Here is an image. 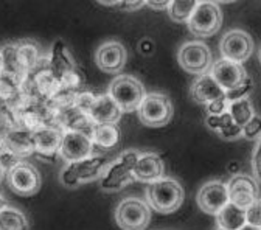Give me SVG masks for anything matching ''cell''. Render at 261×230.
I'll use <instances>...</instances> for the list:
<instances>
[{"mask_svg": "<svg viewBox=\"0 0 261 230\" xmlns=\"http://www.w3.org/2000/svg\"><path fill=\"white\" fill-rule=\"evenodd\" d=\"M216 222L218 227L225 228V230H240L244 227L246 222V210L228 202L218 215H216Z\"/></svg>", "mask_w": 261, "mask_h": 230, "instance_id": "cb8c5ba5", "label": "cell"}, {"mask_svg": "<svg viewBox=\"0 0 261 230\" xmlns=\"http://www.w3.org/2000/svg\"><path fill=\"white\" fill-rule=\"evenodd\" d=\"M121 109L109 93L96 95L92 108L87 112L95 124H117V121L121 118Z\"/></svg>", "mask_w": 261, "mask_h": 230, "instance_id": "ffe728a7", "label": "cell"}, {"mask_svg": "<svg viewBox=\"0 0 261 230\" xmlns=\"http://www.w3.org/2000/svg\"><path fill=\"white\" fill-rule=\"evenodd\" d=\"M5 207H8V202H7V198H5L4 191L0 190V210H4Z\"/></svg>", "mask_w": 261, "mask_h": 230, "instance_id": "d590c367", "label": "cell"}, {"mask_svg": "<svg viewBox=\"0 0 261 230\" xmlns=\"http://www.w3.org/2000/svg\"><path fill=\"white\" fill-rule=\"evenodd\" d=\"M139 47H140V50H142V53H145V55H149V53L152 52V48H154V45H152V42H151V41H148V39H145V41H142Z\"/></svg>", "mask_w": 261, "mask_h": 230, "instance_id": "e575fe53", "label": "cell"}, {"mask_svg": "<svg viewBox=\"0 0 261 230\" xmlns=\"http://www.w3.org/2000/svg\"><path fill=\"white\" fill-rule=\"evenodd\" d=\"M219 48L224 59L243 64L253 52V41L244 30H230L222 36Z\"/></svg>", "mask_w": 261, "mask_h": 230, "instance_id": "8fae6325", "label": "cell"}, {"mask_svg": "<svg viewBox=\"0 0 261 230\" xmlns=\"http://www.w3.org/2000/svg\"><path fill=\"white\" fill-rule=\"evenodd\" d=\"M222 25V13L215 2H199L191 19L188 20V30L196 38H210L219 31Z\"/></svg>", "mask_w": 261, "mask_h": 230, "instance_id": "52a82bcc", "label": "cell"}, {"mask_svg": "<svg viewBox=\"0 0 261 230\" xmlns=\"http://www.w3.org/2000/svg\"><path fill=\"white\" fill-rule=\"evenodd\" d=\"M240 230H261L259 227H253V225H249V224H246L244 227H241Z\"/></svg>", "mask_w": 261, "mask_h": 230, "instance_id": "8d00e7d4", "label": "cell"}, {"mask_svg": "<svg viewBox=\"0 0 261 230\" xmlns=\"http://www.w3.org/2000/svg\"><path fill=\"white\" fill-rule=\"evenodd\" d=\"M4 174H5V170H4V167H2V163H0V181H2Z\"/></svg>", "mask_w": 261, "mask_h": 230, "instance_id": "74e56055", "label": "cell"}, {"mask_svg": "<svg viewBox=\"0 0 261 230\" xmlns=\"http://www.w3.org/2000/svg\"><path fill=\"white\" fill-rule=\"evenodd\" d=\"M216 230H225V228H221V227H218V228H216Z\"/></svg>", "mask_w": 261, "mask_h": 230, "instance_id": "ab89813d", "label": "cell"}, {"mask_svg": "<svg viewBox=\"0 0 261 230\" xmlns=\"http://www.w3.org/2000/svg\"><path fill=\"white\" fill-rule=\"evenodd\" d=\"M259 61H261V50H259Z\"/></svg>", "mask_w": 261, "mask_h": 230, "instance_id": "60d3db41", "label": "cell"}, {"mask_svg": "<svg viewBox=\"0 0 261 230\" xmlns=\"http://www.w3.org/2000/svg\"><path fill=\"white\" fill-rule=\"evenodd\" d=\"M227 112L230 114L232 120L240 127H244L255 115L253 105L250 103L249 98H240V100L230 101V103H228V111Z\"/></svg>", "mask_w": 261, "mask_h": 230, "instance_id": "484cf974", "label": "cell"}, {"mask_svg": "<svg viewBox=\"0 0 261 230\" xmlns=\"http://www.w3.org/2000/svg\"><path fill=\"white\" fill-rule=\"evenodd\" d=\"M228 188V199L232 204L241 207V209H249L253 202L259 199L261 188L259 184L256 182L255 177L249 174H235L227 182Z\"/></svg>", "mask_w": 261, "mask_h": 230, "instance_id": "30bf717a", "label": "cell"}, {"mask_svg": "<svg viewBox=\"0 0 261 230\" xmlns=\"http://www.w3.org/2000/svg\"><path fill=\"white\" fill-rule=\"evenodd\" d=\"M64 131L58 126H45L33 133V143H35V156L42 160L55 162L59 156Z\"/></svg>", "mask_w": 261, "mask_h": 230, "instance_id": "9a60e30c", "label": "cell"}, {"mask_svg": "<svg viewBox=\"0 0 261 230\" xmlns=\"http://www.w3.org/2000/svg\"><path fill=\"white\" fill-rule=\"evenodd\" d=\"M17 47V58L20 62V67L23 73L28 76L31 72H35L39 65L45 61L41 47L38 42L31 41V39H22L20 42L16 44Z\"/></svg>", "mask_w": 261, "mask_h": 230, "instance_id": "7402d4cb", "label": "cell"}, {"mask_svg": "<svg viewBox=\"0 0 261 230\" xmlns=\"http://www.w3.org/2000/svg\"><path fill=\"white\" fill-rule=\"evenodd\" d=\"M2 145L7 148V151L19 162H23V159L35 156V143H33V133L23 127H14L5 136Z\"/></svg>", "mask_w": 261, "mask_h": 230, "instance_id": "ac0fdd59", "label": "cell"}, {"mask_svg": "<svg viewBox=\"0 0 261 230\" xmlns=\"http://www.w3.org/2000/svg\"><path fill=\"white\" fill-rule=\"evenodd\" d=\"M162 177H165V162H163V159L157 152H140L134 168V179L149 185L160 181Z\"/></svg>", "mask_w": 261, "mask_h": 230, "instance_id": "e0dca14e", "label": "cell"}, {"mask_svg": "<svg viewBox=\"0 0 261 230\" xmlns=\"http://www.w3.org/2000/svg\"><path fill=\"white\" fill-rule=\"evenodd\" d=\"M196 201H198L199 209L204 213L208 215H218L228 202V188L227 184L222 181H210L204 184L198 194H196Z\"/></svg>", "mask_w": 261, "mask_h": 230, "instance_id": "7c38bea8", "label": "cell"}, {"mask_svg": "<svg viewBox=\"0 0 261 230\" xmlns=\"http://www.w3.org/2000/svg\"><path fill=\"white\" fill-rule=\"evenodd\" d=\"M199 2H194V0H179V2H170L168 7V14L171 17V20L179 22V23H188V20L191 19L196 7H198Z\"/></svg>", "mask_w": 261, "mask_h": 230, "instance_id": "4316f807", "label": "cell"}, {"mask_svg": "<svg viewBox=\"0 0 261 230\" xmlns=\"http://www.w3.org/2000/svg\"><path fill=\"white\" fill-rule=\"evenodd\" d=\"M10 188L19 196H31L36 194L42 185L41 173L35 165L28 162H19L11 170L7 171Z\"/></svg>", "mask_w": 261, "mask_h": 230, "instance_id": "9c48e42d", "label": "cell"}, {"mask_svg": "<svg viewBox=\"0 0 261 230\" xmlns=\"http://www.w3.org/2000/svg\"><path fill=\"white\" fill-rule=\"evenodd\" d=\"M243 137L247 140L261 139V117L253 115V118L243 127Z\"/></svg>", "mask_w": 261, "mask_h": 230, "instance_id": "f1b7e54d", "label": "cell"}, {"mask_svg": "<svg viewBox=\"0 0 261 230\" xmlns=\"http://www.w3.org/2000/svg\"><path fill=\"white\" fill-rule=\"evenodd\" d=\"M108 167L109 159L101 154H93L80 162L67 163L61 171V184L64 187L75 188L81 184L101 179Z\"/></svg>", "mask_w": 261, "mask_h": 230, "instance_id": "7a4b0ae2", "label": "cell"}, {"mask_svg": "<svg viewBox=\"0 0 261 230\" xmlns=\"http://www.w3.org/2000/svg\"><path fill=\"white\" fill-rule=\"evenodd\" d=\"M139 118L145 126L149 127H162L171 121L174 108L171 98L160 92L146 93L143 101L139 108Z\"/></svg>", "mask_w": 261, "mask_h": 230, "instance_id": "5b68a950", "label": "cell"}, {"mask_svg": "<svg viewBox=\"0 0 261 230\" xmlns=\"http://www.w3.org/2000/svg\"><path fill=\"white\" fill-rule=\"evenodd\" d=\"M108 93L118 105L121 112L139 111L143 98L146 96L143 84L130 75H120L109 84Z\"/></svg>", "mask_w": 261, "mask_h": 230, "instance_id": "277c9868", "label": "cell"}, {"mask_svg": "<svg viewBox=\"0 0 261 230\" xmlns=\"http://www.w3.org/2000/svg\"><path fill=\"white\" fill-rule=\"evenodd\" d=\"M177 61L180 67L191 75H205L212 69V52L201 41L185 42L177 52Z\"/></svg>", "mask_w": 261, "mask_h": 230, "instance_id": "ba28073f", "label": "cell"}, {"mask_svg": "<svg viewBox=\"0 0 261 230\" xmlns=\"http://www.w3.org/2000/svg\"><path fill=\"white\" fill-rule=\"evenodd\" d=\"M100 5L121 11H136L146 7V2H100Z\"/></svg>", "mask_w": 261, "mask_h": 230, "instance_id": "4dcf8cb0", "label": "cell"}, {"mask_svg": "<svg viewBox=\"0 0 261 230\" xmlns=\"http://www.w3.org/2000/svg\"><path fill=\"white\" fill-rule=\"evenodd\" d=\"M246 222L253 227L261 228V198L246 209Z\"/></svg>", "mask_w": 261, "mask_h": 230, "instance_id": "f546056e", "label": "cell"}, {"mask_svg": "<svg viewBox=\"0 0 261 230\" xmlns=\"http://www.w3.org/2000/svg\"><path fill=\"white\" fill-rule=\"evenodd\" d=\"M140 152L137 149H127L109 163L105 174L100 179V187L105 191H118L134 179V168Z\"/></svg>", "mask_w": 261, "mask_h": 230, "instance_id": "3957f363", "label": "cell"}, {"mask_svg": "<svg viewBox=\"0 0 261 230\" xmlns=\"http://www.w3.org/2000/svg\"><path fill=\"white\" fill-rule=\"evenodd\" d=\"M146 7L155 11H163V10H168L170 2H146Z\"/></svg>", "mask_w": 261, "mask_h": 230, "instance_id": "836d02e7", "label": "cell"}, {"mask_svg": "<svg viewBox=\"0 0 261 230\" xmlns=\"http://www.w3.org/2000/svg\"><path fill=\"white\" fill-rule=\"evenodd\" d=\"M93 151L95 146L89 136L83 133H75V131H64L59 157L64 159L67 163L87 159L93 156Z\"/></svg>", "mask_w": 261, "mask_h": 230, "instance_id": "5bb4252c", "label": "cell"}, {"mask_svg": "<svg viewBox=\"0 0 261 230\" xmlns=\"http://www.w3.org/2000/svg\"><path fill=\"white\" fill-rule=\"evenodd\" d=\"M115 221L121 230H145L151 222V207L140 198H124L115 209Z\"/></svg>", "mask_w": 261, "mask_h": 230, "instance_id": "8992f818", "label": "cell"}, {"mask_svg": "<svg viewBox=\"0 0 261 230\" xmlns=\"http://www.w3.org/2000/svg\"><path fill=\"white\" fill-rule=\"evenodd\" d=\"M127 59L124 45L118 41H108L98 47L95 53V62L106 73H120Z\"/></svg>", "mask_w": 261, "mask_h": 230, "instance_id": "2e32d148", "label": "cell"}, {"mask_svg": "<svg viewBox=\"0 0 261 230\" xmlns=\"http://www.w3.org/2000/svg\"><path fill=\"white\" fill-rule=\"evenodd\" d=\"M228 103H230V101H228L227 98H221V100H216V101L207 105L208 115H221V114L227 112L228 111Z\"/></svg>", "mask_w": 261, "mask_h": 230, "instance_id": "d6a6232c", "label": "cell"}, {"mask_svg": "<svg viewBox=\"0 0 261 230\" xmlns=\"http://www.w3.org/2000/svg\"><path fill=\"white\" fill-rule=\"evenodd\" d=\"M47 62L50 65V69L53 70V73L61 78L62 75H65L67 72L76 69L78 65L70 53V50L67 48V45L64 44V41L58 39L51 50H50V55L47 56Z\"/></svg>", "mask_w": 261, "mask_h": 230, "instance_id": "44dd1931", "label": "cell"}, {"mask_svg": "<svg viewBox=\"0 0 261 230\" xmlns=\"http://www.w3.org/2000/svg\"><path fill=\"white\" fill-rule=\"evenodd\" d=\"M190 95L193 98V101L205 106L216 100H221V98H227L225 90L215 81V78L210 73L201 75L194 80Z\"/></svg>", "mask_w": 261, "mask_h": 230, "instance_id": "d6986e66", "label": "cell"}, {"mask_svg": "<svg viewBox=\"0 0 261 230\" xmlns=\"http://www.w3.org/2000/svg\"><path fill=\"white\" fill-rule=\"evenodd\" d=\"M252 168H253V176L261 188V139H258V143L252 154Z\"/></svg>", "mask_w": 261, "mask_h": 230, "instance_id": "1f68e13d", "label": "cell"}, {"mask_svg": "<svg viewBox=\"0 0 261 230\" xmlns=\"http://www.w3.org/2000/svg\"><path fill=\"white\" fill-rule=\"evenodd\" d=\"M0 75H2V56H0Z\"/></svg>", "mask_w": 261, "mask_h": 230, "instance_id": "f35d334b", "label": "cell"}, {"mask_svg": "<svg viewBox=\"0 0 261 230\" xmlns=\"http://www.w3.org/2000/svg\"><path fill=\"white\" fill-rule=\"evenodd\" d=\"M185 198L184 187L179 181L173 177H162L157 182H152L146 188V202L151 210H155L163 215L176 212Z\"/></svg>", "mask_w": 261, "mask_h": 230, "instance_id": "6da1fadb", "label": "cell"}, {"mask_svg": "<svg viewBox=\"0 0 261 230\" xmlns=\"http://www.w3.org/2000/svg\"><path fill=\"white\" fill-rule=\"evenodd\" d=\"M210 75L225 90V93L232 92V90H237L249 78L246 70H244V67H243V64L228 61V59H224V58H221L219 61H216L212 65Z\"/></svg>", "mask_w": 261, "mask_h": 230, "instance_id": "4fadbf2b", "label": "cell"}, {"mask_svg": "<svg viewBox=\"0 0 261 230\" xmlns=\"http://www.w3.org/2000/svg\"><path fill=\"white\" fill-rule=\"evenodd\" d=\"M0 230H30V222L19 209L8 206L0 210Z\"/></svg>", "mask_w": 261, "mask_h": 230, "instance_id": "d4e9b609", "label": "cell"}, {"mask_svg": "<svg viewBox=\"0 0 261 230\" xmlns=\"http://www.w3.org/2000/svg\"><path fill=\"white\" fill-rule=\"evenodd\" d=\"M205 123H207L208 129L215 131L216 134L222 133L224 129H227V127H230L232 124H235V121L232 120V117H230V114H228V112H224L221 115H207Z\"/></svg>", "mask_w": 261, "mask_h": 230, "instance_id": "83f0119b", "label": "cell"}, {"mask_svg": "<svg viewBox=\"0 0 261 230\" xmlns=\"http://www.w3.org/2000/svg\"><path fill=\"white\" fill-rule=\"evenodd\" d=\"M120 129L117 124H95L90 136L95 149L109 151L115 148L120 142Z\"/></svg>", "mask_w": 261, "mask_h": 230, "instance_id": "603a6c76", "label": "cell"}]
</instances>
